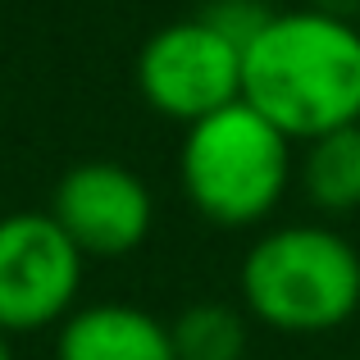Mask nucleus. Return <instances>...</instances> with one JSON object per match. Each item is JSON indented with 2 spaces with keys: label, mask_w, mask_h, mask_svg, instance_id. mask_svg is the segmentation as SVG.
<instances>
[{
  "label": "nucleus",
  "mask_w": 360,
  "mask_h": 360,
  "mask_svg": "<svg viewBox=\"0 0 360 360\" xmlns=\"http://www.w3.org/2000/svg\"><path fill=\"white\" fill-rule=\"evenodd\" d=\"M0 360H14V342H9V333H0Z\"/></svg>",
  "instance_id": "10"
},
{
  "label": "nucleus",
  "mask_w": 360,
  "mask_h": 360,
  "mask_svg": "<svg viewBox=\"0 0 360 360\" xmlns=\"http://www.w3.org/2000/svg\"><path fill=\"white\" fill-rule=\"evenodd\" d=\"M51 219L69 233V242L82 255L119 260L150 238L155 201H150L146 178L132 174L128 165L87 160V165H73L55 183Z\"/></svg>",
  "instance_id": "6"
},
{
  "label": "nucleus",
  "mask_w": 360,
  "mask_h": 360,
  "mask_svg": "<svg viewBox=\"0 0 360 360\" xmlns=\"http://www.w3.org/2000/svg\"><path fill=\"white\" fill-rule=\"evenodd\" d=\"M183 196L214 229H255L283 205L297 178V141H288L246 101L205 115L183 132Z\"/></svg>",
  "instance_id": "3"
},
{
  "label": "nucleus",
  "mask_w": 360,
  "mask_h": 360,
  "mask_svg": "<svg viewBox=\"0 0 360 360\" xmlns=\"http://www.w3.org/2000/svg\"><path fill=\"white\" fill-rule=\"evenodd\" d=\"M292 183L301 187L310 210L328 214V219L356 214L360 210V123L301 141Z\"/></svg>",
  "instance_id": "8"
},
{
  "label": "nucleus",
  "mask_w": 360,
  "mask_h": 360,
  "mask_svg": "<svg viewBox=\"0 0 360 360\" xmlns=\"http://www.w3.org/2000/svg\"><path fill=\"white\" fill-rule=\"evenodd\" d=\"M238 292L251 324L324 338L360 310V251L328 224H278L251 242Z\"/></svg>",
  "instance_id": "2"
},
{
  "label": "nucleus",
  "mask_w": 360,
  "mask_h": 360,
  "mask_svg": "<svg viewBox=\"0 0 360 360\" xmlns=\"http://www.w3.org/2000/svg\"><path fill=\"white\" fill-rule=\"evenodd\" d=\"M178 360H246L251 315L229 301H196L169 324Z\"/></svg>",
  "instance_id": "9"
},
{
  "label": "nucleus",
  "mask_w": 360,
  "mask_h": 360,
  "mask_svg": "<svg viewBox=\"0 0 360 360\" xmlns=\"http://www.w3.org/2000/svg\"><path fill=\"white\" fill-rule=\"evenodd\" d=\"M242 101L297 146L360 123V27L352 14L274 9L242 46Z\"/></svg>",
  "instance_id": "1"
},
{
  "label": "nucleus",
  "mask_w": 360,
  "mask_h": 360,
  "mask_svg": "<svg viewBox=\"0 0 360 360\" xmlns=\"http://www.w3.org/2000/svg\"><path fill=\"white\" fill-rule=\"evenodd\" d=\"M55 360H178L169 324L141 306H78L55 333Z\"/></svg>",
  "instance_id": "7"
},
{
  "label": "nucleus",
  "mask_w": 360,
  "mask_h": 360,
  "mask_svg": "<svg viewBox=\"0 0 360 360\" xmlns=\"http://www.w3.org/2000/svg\"><path fill=\"white\" fill-rule=\"evenodd\" d=\"M87 255L51 219L18 210L0 219V333H37L78 310Z\"/></svg>",
  "instance_id": "5"
},
{
  "label": "nucleus",
  "mask_w": 360,
  "mask_h": 360,
  "mask_svg": "<svg viewBox=\"0 0 360 360\" xmlns=\"http://www.w3.org/2000/svg\"><path fill=\"white\" fill-rule=\"evenodd\" d=\"M137 91L160 119L192 128L242 101V41L205 14L155 27L137 51Z\"/></svg>",
  "instance_id": "4"
}]
</instances>
